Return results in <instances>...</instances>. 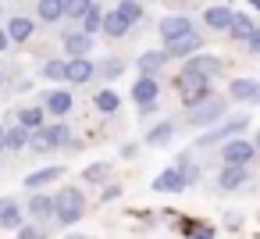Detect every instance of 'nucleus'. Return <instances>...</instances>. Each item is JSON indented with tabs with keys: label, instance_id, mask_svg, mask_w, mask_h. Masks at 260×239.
<instances>
[{
	"label": "nucleus",
	"instance_id": "1",
	"mask_svg": "<svg viewBox=\"0 0 260 239\" xmlns=\"http://www.w3.org/2000/svg\"><path fill=\"white\" fill-rule=\"evenodd\" d=\"M54 218L61 221V225H75V221H82L86 218V211H89V203H86V193L79 189V186H61V193L54 196Z\"/></svg>",
	"mask_w": 260,
	"mask_h": 239
},
{
	"label": "nucleus",
	"instance_id": "2",
	"mask_svg": "<svg viewBox=\"0 0 260 239\" xmlns=\"http://www.w3.org/2000/svg\"><path fill=\"white\" fill-rule=\"evenodd\" d=\"M175 89H178V97H182L185 111H189V107H196L200 100L214 97V93H210V79H207V75H200V72H192V68H182V72L175 75Z\"/></svg>",
	"mask_w": 260,
	"mask_h": 239
},
{
	"label": "nucleus",
	"instance_id": "3",
	"mask_svg": "<svg viewBox=\"0 0 260 239\" xmlns=\"http://www.w3.org/2000/svg\"><path fill=\"white\" fill-rule=\"evenodd\" d=\"M246 125H249V114H232L224 125H217V129H207L200 139H196V146H214V143H232V139H239L242 132H246Z\"/></svg>",
	"mask_w": 260,
	"mask_h": 239
},
{
	"label": "nucleus",
	"instance_id": "4",
	"mask_svg": "<svg viewBox=\"0 0 260 239\" xmlns=\"http://www.w3.org/2000/svg\"><path fill=\"white\" fill-rule=\"evenodd\" d=\"M224 111H228L224 97H207V100H200L196 107H189V111H185V122H189V125H196V129H203V125L221 122V118H224Z\"/></svg>",
	"mask_w": 260,
	"mask_h": 239
},
{
	"label": "nucleus",
	"instance_id": "5",
	"mask_svg": "<svg viewBox=\"0 0 260 239\" xmlns=\"http://www.w3.org/2000/svg\"><path fill=\"white\" fill-rule=\"evenodd\" d=\"M253 157H256V146H253L249 139H232V143L221 146V161H224V168H246Z\"/></svg>",
	"mask_w": 260,
	"mask_h": 239
},
{
	"label": "nucleus",
	"instance_id": "6",
	"mask_svg": "<svg viewBox=\"0 0 260 239\" xmlns=\"http://www.w3.org/2000/svg\"><path fill=\"white\" fill-rule=\"evenodd\" d=\"M157 97H160V86H157V79H146V75H139L136 79V86H132V100L139 104V114L146 118L153 107H157Z\"/></svg>",
	"mask_w": 260,
	"mask_h": 239
},
{
	"label": "nucleus",
	"instance_id": "7",
	"mask_svg": "<svg viewBox=\"0 0 260 239\" xmlns=\"http://www.w3.org/2000/svg\"><path fill=\"white\" fill-rule=\"evenodd\" d=\"M72 107H75L72 89H50V93H43V111L54 114L57 122H64V118L72 114Z\"/></svg>",
	"mask_w": 260,
	"mask_h": 239
},
{
	"label": "nucleus",
	"instance_id": "8",
	"mask_svg": "<svg viewBox=\"0 0 260 239\" xmlns=\"http://www.w3.org/2000/svg\"><path fill=\"white\" fill-rule=\"evenodd\" d=\"M157 33H160V40H164V43H175V40H182V36L196 33V29H192V22H189L185 15H168V18H160V22H157Z\"/></svg>",
	"mask_w": 260,
	"mask_h": 239
},
{
	"label": "nucleus",
	"instance_id": "9",
	"mask_svg": "<svg viewBox=\"0 0 260 239\" xmlns=\"http://www.w3.org/2000/svg\"><path fill=\"white\" fill-rule=\"evenodd\" d=\"M0 228H11V232L25 228V207H22L15 196H4V200H0Z\"/></svg>",
	"mask_w": 260,
	"mask_h": 239
},
{
	"label": "nucleus",
	"instance_id": "10",
	"mask_svg": "<svg viewBox=\"0 0 260 239\" xmlns=\"http://www.w3.org/2000/svg\"><path fill=\"white\" fill-rule=\"evenodd\" d=\"M164 50H168V57H196L200 50H203V36L200 33H189V36H182V40H175V43H164Z\"/></svg>",
	"mask_w": 260,
	"mask_h": 239
},
{
	"label": "nucleus",
	"instance_id": "11",
	"mask_svg": "<svg viewBox=\"0 0 260 239\" xmlns=\"http://www.w3.org/2000/svg\"><path fill=\"white\" fill-rule=\"evenodd\" d=\"M93 75H96V65H93L89 57H75V61H68V68H64V82H68V86H86Z\"/></svg>",
	"mask_w": 260,
	"mask_h": 239
},
{
	"label": "nucleus",
	"instance_id": "12",
	"mask_svg": "<svg viewBox=\"0 0 260 239\" xmlns=\"http://www.w3.org/2000/svg\"><path fill=\"white\" fill-rule=\"evenodd\" d=\"M164 65H168V50H164V47H160V50H143L139 61H136L139 75H146V79H157Z\"/></svg>",
	"mask_w": 260,
	"mask_h": 239
},
{
	"label": "nucleus",
	"instance_id": "13",
	"mask_svg": "<svg viewBox=\"0 0 260 239\" xmlns=\"http://www.w3.org/2000/svg\"><path fill=\"white\" fill-rule=\"evenodd\" d=\"M15 118H18V125H22L25 132L47 129V111H43V104H25V107L15 111Z\"/></svg>",
	"mask_w": 260,
	"mask_h": 239
},
{
	"label": "nucleus",
	"instance_id": "14",
	"mask_svg": "<svg viewBox=\"0 0 260 239\" xmlns=\"http://www.w3.org/2000/svg\"><path fill=\"white\" fill-rule=\"evenodd\" d=\"M61 175H64V168H57V164L40 168V171H29V175H25V189H29V193H43L50 182H61Z\"/></svg>",
	"mask_w": 260,
	"mask_h": 239
},
{
	"label": "nucleus",
	"instance_id": "15",
	"mask_svg": "<svg viewBox=\"0 0 260 239\" xmlns=\"http://www.w3.org/2000/svg\"><path fill=\"white\" fill-rule=\"evenodd\" d=\"M228 97L239 104H260V82L256 79H232Z\"/></svg>",
	"mask_w": 260,
	"mask_h": 239
},
{
	"label": "nucleus",
	"instance_id": "16",
	"mask_svg": "<svg viewBox=\"0 0 260 239\" xmlns=\"http://www.w3.org/2000/svg\"><path fill=\"white\" fill-rule=\"evenodd\" d=\"M253 33H256V22H253L246 11H235V15H232V25H228V40H235V43H249Z\"/></svg>",
	"mask_w": 260,
	"mask_h": 239
},
{
	"label": "nucleus",
	"instance_id": "17",
	"mask_svg": "<svg viewBox=\"0 0 260 239\" xmlns=\"http://www.w3.org/2000/svg\"><path fill=\"white\" fill-rule=\"evenodd\" d=\"M61 47H64L68 61H75V57H89V50H93V36H86V33L79 29V33H68V36L61 40Z\"/></svg>",
	"mask_w": 260,
	"mask_h": 239
},
{
	"label": "nucleus",
	"instance_id": "18",
	"mask_svg": "<svg viewBox=\"0 0 260 239\" xmlns=\"http://www.w3.org/2000/svg\"><path fill=\"white\" fill-rule=\"evenodd\" d=\"M185 68H192V72H200V75H207V79H217V75L224 72V61H221L217 54H196V57L185 61Z\"/></svg>",
	"mask_w": 260,
	"mask_h": 239
},
{
	"label": "nucleus",
	"instance_id": "19",
	"mask_svg": "<svg viewBox=\"0 0 260 239\" xmlns=\"http://www.w3.org/2000/svg\"><path fill=\"white\" fill-rule=\"evenodd\" d=\"M32 33H36V22L32 18H25V15H11L8 18V40L11 43H29Z\"/></svg>",
	"mask_w": 260,
	"mask_h": 239
},
{
	"label": "nucleus",
	"instance_id": "20",
	"mask_svg": "<svg viewBox=\"0 0 260 239\" xmlns=\"http://www.w3.org/2000/svg\"><path fill=\"white\" fill-rule=\"evenodd\" d=\"M232 8H224V4H214V8H207L203 11V25L207 29H217V33H228V25H232Z\"/></svg>",
	"mask_w": 260,
	"mask_h": 239
},
{
	"label": "nucleus",
	"instance_id": "21",
	"mask_svg": "<svg viewBox=\"0 0 260 239\" xmlns=\"http://www.w3.org/2000/svg\"><path fill=\"white\" fill-rule=\"evenodd\" d=\"M111 175H114L111 161H93L82 168V182H89V186H104V182H111Z\"/></svg>",
	"mask_w": 260,
	"mask_h": 239
},
{
	"label": "nucleus",
	"instance_id": "22",
	"mask_svg": "<svg viewBox=\"0 0 260 239\" xmlns=\"http://www.w3.org/2000/svg\"><path fill=\"white\" fill-rule=\"evenodd\" d=\"M153 189H157V193H182V189H185V178H182L178 168H164V171L153 178Z\"/></svg>",
	"mask_w": 260,
	"mask_h": 239
},
{
	"label": "nucleus",
	"instance_id": "23",
	"mask_svg": "<svg viewBox=\"0 0 260 239\" xmlns=\"http://www.w3.org/2000/svg\"><path fill=\"white\" fill-rule=\"evenodd\" d=\"M25 214H32L36 221H50V218L57 214V211H54V196H47V193H32V200H29Z\"/></svg>",
	"mask_w": 260,
	"mask_h": 239
},
{
	"label": "nucleus",
	"instance_id": "24",
	"mask_svg": "<svg viewBox=\"0 0 260 239\" xmlns=\"http://www.w3.org/2000/svg\"><path fill=\"white\" fill-rule=\"evenodd\" d=\"M178 232H182V239H214V225L210 221H196V218H182Z\"/></svg>",
	"mask_w": 260,
	"mask_h": 239
},
{
	"label": "nucleus",
	"instance_id": "25",
	"mask_svg": "<svg viewBox=\"0 0 260 239\" xmlns=\"http://www.w3.org/2000/svg\"><path fill=\"white\" fill-rule=\"evenodd\" d=\"M128 29H132V25H128L118 11H104V29H100V33H104L107 40H125Z\"/></svg>",
	"mask_w": 260,
	"mask_h": 239
},
{
	"label": "nucleus",
	"instance_id": "26",
	"mask_svg": "<svg viewBox=\"0 0 260 239\" xmlns=\"http://www.w3.org/2000/svg\"><path fill=\"white\" fill-rule=\"evenodd\" d=\"M36 18L47 22V25L61 22L64 18V0H36Z\"/></svg>",
	"mask_w": 260,
	"mask_h": 239
},
{
	"label": "nucleus",
	"instance_id": "27",
	"mask_svg": "<svg viewBox=\"0 0 260 239\" xmlns=\"http://www.w3.org/2000/svg\"><path fill=\"white\" fill-rule=\"evenodd\" d=\"M242 182H249V168H221V175H217V189H224V193L239 189Z\"/></svg>",
	"mask_w": 260,
	"mask_h": 239
},
{
	"label": "nucleus",
	"instance_id": "28",
	"mask_svg": "<svg viewBox=\"0 0 260 239\" xmlns=\"http://www.w3.org/2000/svg\"><path fill=\"white\" fill-rule=\"evenodd\" d=\"M171 139H175V125H171V122H157V125L146 132L143 143H146V146H164V143H171Z\"/></svg>",
	"mask_w": 260,
	"mask_h": 239
},
{
	"label": "nucleus",
	"instance_id": "29",
	"mask_svg": "<svg viewBox=\"0 0 260 239\" xmlns=\"http://www.w3.org/2000/svg\"><path fill=\"white\" fill-rule=\"evenodd\" d=\"M29 146V132L22 125H8V136H4V150L8 154H22Z\"/></svg>",
	"mask_w": 260,
	"mask_h": 239
},
{
	"label": "nucleus",
	"instance_id": "30",
	"mask_svg": "<svg viewBox=\"0 0 260 239\" xmlns=\"http://www.w3.org/2000/svg\"><path fill=\"white\" fill-rule=\"evenodd\" d=\"M175 168L182 171V178H185V186H189V182H200V175H203V168H200V164H192V150H185V154H178V161H175Z\"/></svg>",
	"mask_w": 260,
	"mask_h": 239
},
{
	"label": "nucleus",
	"instance_id": "31",
	"mask_svg": "<svg viewBox=\"0 0 260 239\" xmlns=\"http://www.w3.org/2000/svg\"><path fill=\"white\" fill-rule=\"evenodd\" d=\"M93 107H96L100 114H114V111L121 107V97H118L114 89H100V93L93 97Z\"/></svg>",
	"mask_w": 260,
	"mask_h": 239
},
{
	"label": "nucleus",
	"instance_id": "32",
	"mask_svg": "<svg viewBox=\"0 0 260 239\" xmlns=\"http://www.w3.org/2000/svg\"><path fill=\"white\" fill-rule=\"evenodd\" d=\"M29 150L32 154H54L57 146H54V139H50L47 129H36V132H29Z\"/></svg>",
	"mask_w": 260,
	"mask_h": 239
},
{
	"label": "nucleus",
	"instance_id": "33",
	"mask_svg": "<svg viewBox=\"0 0 260 239\" xmlns=\"http://www.w3.org/2000/svg\"><path fill=\"white\" fill-rule=\"evenodd\" d=\"M100 29H104V8H100V4H93V8H89V15L82 18V33H86V36H96Z\"/></svg>",
	"mask_w": 260,
	"mask_h": 239
},
{
	"label": "nucleus",
	"instance_id": "34",
	"mask_svg": "<svg viewBox=\"0 0 260 239\" xmlns=\"http://www.w3.org/2000/svg\"><path fill=\"white\" fill-rule=\"evenodd\" d=\"M128 25H136L139 18H143V4H139V0H118V8H114Z\"/></svg>",
	"mask_w": 260,
	"mask_h": 239
},
{
	"label": "nucleus",
	"instance_id": "35",
	"mask_svg": "<svg viewBox=\"0 0 260 239\" xmlns=\"http://www.w3.org/2000/svg\"><path fill=\"white\" fill-rule=\"evenodd\" d=\"M96 4V0H64V18H75V22H82L86 15H89V8Z\"/></svg>",
	"mask_w": 260,
	"mask_h": 239
},
{
	"label": "nucleus",
	"instance_id": "36",
	"mask_svg": "<svg viewBox=\"0 0 260 239\" xmlns=\"http://www.w3.org/2000/svg\"><path fill=\"white\" fill-rule=\"evenodd\" d=\"M47 132H50L54 146H72V125L68 122H54V125H47Z\"/></svg>",
	"mask_w": 260,
	"mask_h": 239
},
{
	"label": "nucleus",
	"instance_id": "37",
	"mask_svg": "<svg viewBox=\"0 0 260 239\" xmlns=\"http://www.w3.org/2000/svg\"><path fill=\"white\" fill-rule=\"evenodd\" d=\"M64 68H68V61H57V57H54V61H47L40 72H43V79H50V82H61V79H64Z\"/></svg>",
	"mask_w": 260,
	"mask_h": 239
},
{
	"label": "nucleus",
	"instance_id": "38",
	"mask_svg": "<svg viewBox=\"0 0 260 239\" xmlns=\"http://www.w3.org/2000/svg\"><path fill=\"white\" fill-rule=\"evenodd\" d=\"M121 72H125L121 57H107V61L100 65V75H104V79H121Z\"/></svg>",
	"mask_w": 260,
	"mask_h": 239
},
{
	"label": "nucleus",
	"instance_id": "39",
	"mask_svg": "<svg viewBox=\"0 0 260 239\" xmlns=\"http://www.w3.org/2000/svg\"><path fill=\"white\" fill-rule=\"evenodd\" d=\"M18 239H47V232L40 225H25V228H18Z\"/></svg>",
	"mask_w": 260,
	"mask_h": 239
},
{
	"label": "nucleus",
	"instance_id": "40",
	"mask_svg": "<svg viewBox=\"0 0 260 239\" xmlns=\"http://www.w3.org/2000/svg\"><path fill=\"white\" fill-rule=\"evenodd\" d=\"M246 47H249V54H256V57H260V25H256V33H253V40H249Z\"/></svg>",
	"mask_w": 260,
	"mask_h": 239
},
{
	"label": "nucleus",
	"instance_id": "41",
	"mask_svg": "<svg viewBox=\"0 0 260 239\" xmlns=\"http://www.w3.org/2000/svg\"><path fill=\"white\" fill-rule=\"evenodd\" d=\"M136 150H139L136 143H125V146H121V157H136Z\"/></svg>",
	"mask_w": 260,
	"mask_h": 239
},
{
	"label": "nucleus",
	"instance_id": "42",
	"mask_svg": "<svg viewBox=\"0 0 260 239\" xmlns=\"http://www.w3.org/2000/svg\"><path fill=\"white\" fill-rule=\"evenodd\" d=\"M118 193H121V186H107V189H104V200H114Z\"/></svg>",
	"mask_w": 260,
	"mask_h": 239
},
{
	"label": "nucleus",
	"instance_id": "43",
	"mask_svg": "<svg viewBox=\"0 0 260 239\" xmlns=\"http://www.w3.org/2000/svg\"><path fill=\"white\" fill-rule=\"evenodd\" d=\"M8 47H11V40H8V29H0V54H4Z\"/></svg>",
	"mask_w": 260,
	"mask_h": 239
},
{
	"label": "nucleus",
	"instance_id": "44",
	"mask_svg": "<svg viewBox=\"0 0 260 239\" xmlns=\"http://www.w3.org/2000/svg\"><path fill=\"white\" fill-rule=\"evenodd\" d=\"M224 221H228V228H239V225H242V218H239V214H228Z\"/></svg>",
	"mask_w": 260,
	"mask_h": 239
},
{
	"label": "nucleus",
	"instance_id": "45",
	"mask_svg": "<svg viewBox=\"0 0 260 239\" xmlns=\"http://www.w3.org/2000/svg\"><path fill=\"white\" fill-rule=\"evenodd\" d=\"M4 136H8V125H0V154H4Z\"/></svg>",
	"mask_w": 260,
	"mask_h": 239
},
{
	"label": "nucleus",
	"instance_id": "46",
	"mask_svg": "<svg viewBox=\"0 0 260 239\" xmlns=\"http://www.w3.org/2000/svg\"><path fill=\"white\" fill-rule=\"evenodd\" d=\"M64 239H89V235H82V232H72V235H64Z\"/></svg>",
	"mask_w": 260,
	"mask_h": 239
},
{
	"label": "nucleus",
	"instance_id": "47",
	"mask_svg": "<svg viewBox=\"0 0 260 239\" xmlns=\"http://www.w3.org/2000/svg\"><path fill=\"white\" fill-rule=\"evenodd\" d=\"M249 4H253V11H260V0H249Z\"/></svg>",
	"mask_w": 260,
	"mask_h": 239
},
{
	"label": "nucleus",
	"instance_id": "48",
	"mask_svg": "<svg viewBox=\"0 0 260 239\" xmlns=\"http://www.w3.org/2000/svg\"><path fill=\"white\" fill-rule=\"evenodd\" d=\"M253 146H256V150H260V132H256V139H253Z\"/></svg>",
	"mask_w": 260,
	"mask_h": 239
},
{
	"label": "nucleus",
	"instance_id": "49",
	"mask_svg": "<svg viewBox=\"0 0 260 239\" xmlns=\"http://www.w3.org/2000/svg\"><path fill=\"white\" fill-rule=\"evenodd\" d=\"M0 86H4V68H0Z\"/></svg>",
	"mask_w": 260,
	"mask_h": 239
}]
</instances>
